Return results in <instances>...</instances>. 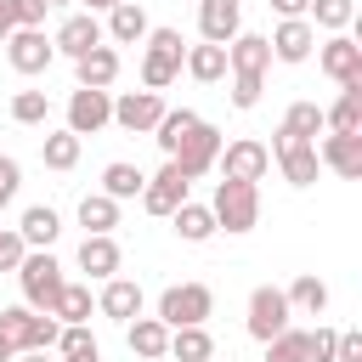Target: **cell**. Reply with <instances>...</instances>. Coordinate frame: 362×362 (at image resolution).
Returning a JSON list of instances; mask_svg holds the SVG:
<instances>
[{
	"label": "cell",
	"instance_id": "1",
	"mask_svg": "<svg viewBox=\"0 0 362 362\" xmlns=\"http://www.w3.org/2000/svg\"><path fill=\"white\" fill-rule=\"evenodd\" d=\"M147 51H141V90H170L175 85V74H181V57H187V40H181V28H147V40H141Z\"/></svg>",
	"mask_w": 362,
	"mask_h": 362
},
{
	"label": "cell",
	"instance_id": "2",
	"mask_svg": "<svg viewBox=\"0 0 362 362\" xmlns=\"http://www.w3.org/2000/svg\"><path fill=\"white\" fill-rule=\"evenodd\" d=\"M209 215H215V232H255L260 226V187L249 181H215V198H209Z\"/></svg>",
	"mask_w": 362,
	"mask_h": 362
},
{
	"label": "cell",
	"instance_id": "3",
	"mask_svg": "<svg viewBox=\"0 0 362 362\" xmlns=\"http://www.w3.org/2000/svg\"><path fill=\"white\" fill-rule=\"evenodd\" d=\"M17 283H23V305L28 311H45L51 317V305H57V294H62V266H57V255L51 249H28L23 255V266H17Z\"/></svg>",
	"mask_w": 362,
	"mask_h": 362
},
{
	"label": "cell",
	"instance_id": "4",
	"mask_svg": "<svg viewBox=\"0 0 362 362\" xmlns=\"http://www.w3.org/2000/svg\"><path fill=\"white\" fill-rule=\"evenodd\" d=\"M57 334H62V322H57V317L28 311V305H0V339H11V351H17V356H23V351H51V345H57Z\"/></svg>",
	"mask_w": 362,
	"mask_h": 362
},
{
	"label": "cell",
	"instance_id": "5",
	"mask_svg": "<svg viewBox=\"0 0 362 362\" xmlns=\"http://www.w3.org/2000/svg\"><path fill=\"white\" fill-rule=\"evenodd\" d=\"M209 311H215L209 283H170V288L158 294V322H164V328H204Z\"/></svg>",
	"mask_w": 362,
	"mask_h": 362
},
{
	"label": "cell",
	"instance_id": "6",
	"mask_svg": "<svg viewBox=\"0 0 362 362\" xmlns=\"http://www.w3.org/2000/svg\"><path fill=\"white\" fill-rule=\"evenodd\" d=\"M221 141H226V136H221V130H215L209 119H198V124H192V130H187V136L175 141L170 164H175V170H181L187 181H198V175H209V170H215V158H221Z\"/></svg>",
	"mask_w": 362,
	"mask_h": 362
},
{
	"label": "cell",
	"instance_id": "7",
	"mask_svg": "<svg viewBox=\"0 0 362 362\" xmlns=\"http://www.w3.org/2000/svg\"><path fill=\"white\" fill-rule=\"evenodd\" d=\"M215 170H221V181H266V170H272V153H266V141H255V136H238V141H221V158H215Z\"/></svg>",
	"mask_w": 362,
	"mask_h": 362
},
{
	"label": "cell",
	"instance_id": "8",
	"mask_svg": "<svg viewBox=\"0 0 362 362\" xmlns=\"http://www.w3.org/2000/svg\"><path fill=\"white\" fill-rule=\"evenodd\" d=\"M283 328H294V311H288V300H283V288H272V283H260L255 294H249V334L266 345V339H277Z\"/></svg>",
	"mask_w": 362,
	"mask_h": 362
},
{
	"label": "cell",
	"instance_id": "9",
	"mask_svg": "<svg viewBox=\"0 0 362 362\" xmlns=\"http://www.w3.org/2000/svg\"><path fill=\"white\" fill-rule=\"evenodd\" d=\"M317 68L345 90V85H362V45L351 40V34H328L322 45H317Z\"/></svg>",
	"mask_w": 362,
	"mask_h": 362
},
{
	"label": "cell",
	"instance_id": "10",
	"mask_svg": "<svg viewBox=\"0 0 362 362\" xmlns=\"http://www.w3.org/2000/svg\"><path fill=\"white\" fill-rule=\"evenodd\" d=\"M158 119H164V96L158 90H124V96H113V124L124 136H153Z\"/></svg>",
	"mask_w": 362,
	"mask_h": 362
},
{
	"label": "cell",
	"instance_id": "11",
	"mask_svg": "<svg viewBox=\"0 0 362 362\" xmlns=\"http://www.w3.org/2000/svg\"><path fill=\"white\" fill-rule=\"evenodd\" d=\"M272 158H277V170H283V181L288 187H317V141H288V136H277L272 130V147H266Z\"/></svg>",
	"mask_w": 362,
	"mask_h": 362
},
{
	"label": "cell",
	"instance_id": "12",
	"mask_svg": "<svg viewBox=\"0 0 362 362\" xmlns=\"http://www.w3.org/2000/svg\"><path fill=\"white\" fill-rule=\"evenodd\" d=\"M107 124H113V90H74L68 96V124L62 130H74L85 141V136H96Z\"/></svg>",
	"mask_w": 362,
	"mask_h": 362
},
{
	"label": "cell",
	"instance_id": "13",
	"mask_svg": "<svg viewBox=\"0 0 362 362\" xmlns=\"http://www.w3.org/2000/svg\"><path fill=\"white\" fill-rule=\"evenodd\" d=\"M187 187H192V181L164 158V170H158V175H147V187H141V209H147V215H158V221H170V215L187 204Z\"/></svg>",
	"mask_w": 362,
	"mask_h": 362
},
{
	"label": "cell",
	"instance_id": "14",
	"mask_svg": "<svg viewBox=\"0 0 362 362\" xmlns=\"http://www.w3.org/2000/svg\"><path fill=\"white\" fill-rule=\"evenodd\" d=\"M51 45H57V57H85V51H96V45H107L102 40V17L96 11H74V17H62L57 23V34H51Z\"/></svg>",
	"mask_w": 362,
	"mask_h": 362
},
{
	"label": "cell",
	"instance_id": "15",
	"mask_svg": "<svg viewBox=\"0 0 362 362\" xmlns=\"http://www.w3.org/2000/svg\"><path fill=\"white\" fill-rule=\"evenodd\" d=\"M6 62H11L17 74H45V68L57 62V45L45 40V28H11V40H6Z\"/></svg>",
	"mask_w": 362,
	"mask_h": 362
},
{
	"label": "cell",
	"instance_id": "16",
	"mask_svg": "<svg viewBox=\"0 0 362 362\" xmlns=\"http://www.w3.org/2000/svg\"><path fill=\"white\" fill-rule=\"evenodd\" d=\"M198 34L204 45H232L243 34V0H198Z\"/></svg>",
	"mask_w": 362,
	"mask_h": 362
},
{
	"label": "cell",
	"instance_id": "17",
	"mask_svg": "<svg viewBox=\"0 0 362 362\" xmlns=\"http://www.w3.org/2000/svg\"><path fill=\"white\" fill-rule=\"evenodd\" d=\"M266 45H272L277 62H305V57L317 51V28H311L305 17H283V23L266 34Z\"/></svg>",
	"mask_w": 362,
	"mask_h": 362
},
{
	"label": "cell",
	"instance_id": "18",
	"mask_svg": "<svg viewBox=\"0 0 362 362\" xmlns=\"http://www.w3.org/2000/svg\"><path fill=\"white\" fill-rule=\"evenodd\" d=\"M141 283L136 277H107L102 288H96V311L102 317H113V322H130V317H141Z\"/></svg>",
	"mask_w": 362,
	"mask_h": 362
},
{
	"label": "cell",
	"instance_id": "19",
	"mask_svg": "<svg viewBox=\"0 0 362 362\" xmlns=\"http://www.w3.org/2000/svg\"><path fill=\"white\" fill-rule=\"evenodd\" d=\"M147 11H141V0H119L113 11H107V23H102V40L107 45H141L147 40Z\"/></svg>",
	"mask_w": 362,
	"mask_h": 362
},
{
	"label": "cell",
	"instance_id": "20",
	"mask_svg": "<svg viewBox=\"0 0 362 362\" xmlns=\"http://www.w3.org/2000/svg\"><path fill=\"white\" fill-rule=\"evenodd\" d=\"M317 164L345 175V181H356L362 175V136H322L317 141Z\"/></svg>",
	"mask_w": 362,
	"mask_h": 362
},
{
	"label": "cell",
	"instance_id": "21",
	"mask_svg": "<svg viewBox=\"0 0 362 362\" xmlns=\"http://www.w3.org/2000/svg\"><path fill=\"white\" fill-rule=\"evenodd\" d=\"M124 345L141 356V362H164L170 356V328L158 317H130L124 322Z\"/></svg>",
	"mask_w": 362,
	"mask_h": 362
},
{
	"label": "cell",
	"instance_id": "22",
	"mask_svg": "<svg viewBox=\"0 0 362 362\" xmlns=\"http://www.w3.org/2000/svg\"><path fill=\"white\" fill-rule=\"evenodd\" d=\"M119 266H124V249H119L113 238H85V243H79V272H85L90 283L119 277Z\"/></svg>",
	"mask_w": 362,
	"mask_h": 362
},
{
	"label": "cell",
	"instance_id": "23",
	"mask_svg": "<svg viewBox=\"0 0 362 362\" xmlns=\"http://www.w3.org/2000/svg\"><path fill=\"white\" fill-rule=\"evenodd\" d=\"M266 68H272L266 34H238V40L226 45V74H260V79H266Z\"/></svg>",
	"mask_w": 362,
	"mask_h": 362
},
{
	"label": "cell",
	"instance_id": "24",
	"mask_svg": "<svg viewBox=\"0 0 362 362\" xmlns=\"http://www.w3.org/2000/svg\"><path fill=\"white\" fill-rule=\"evenodd\" d=\"M74 74H79V90H107L119 79V51L113 45H96V51H85L74 62Z\"/></svg>",
	"mask_w": 362,
	"mask_h": 362
},
{
	"label": "cell",
	"instance_id": "25",
	"mask_svg": "<svg viewBox=\"0 0 362 362\" xmlns=\"http://www.w3.org/2000/svg\"><path fill=\"white\" fill-rule=\"evenodd\" d=\"M322 130L328 136H362V85H345L334 107H322Z\"/></svg>",
	"mask_w": 362,
	"mask_h": 362
},
{
	"label": "cell",
	"instance_id": "26",
	"mask_svg": "<svg viewBox=\"0 0 362 362\" xmlns=\"http://www.w3.org/2000/svg\"><path fill=\"white\" fill-rule=\"evenodd\" d=\"M57 232H62V215H57L51 204H28V209H23V221H17V238H23L28 249H51V243H57Z\"/></svg>",
	"mask_w": 362,
	"mask_h": 362
},
{
	"label": "cell",
	"instance_id": "27",
	"mask_svg": "<svg viewBox=\"0 0 362 362\" xmlns=\"http://www.w3.org/2000/svg\"><path fill=\"white\" fill-rule=\"evenodd\" d=\"M283 300H288L294 317H322V311H328V283H322L317 272H300V277L283 288Z\"/></svg>",
	"mask_w": 362,
	"mask_h": 362
},
{
	"label": "cell",
	"instance_id": "28",
	"mask_svg": "<svg viewBox=\"0 0 362 362\" xmlns=\"http://www.w3.org/2000/svg\"><path fill=\"white\" fill-rule=\"evenodd\" d=\"M79 226H85V238H113L119 204H113L107 192H85V198H79Z\"/></svg>",
	"mask_w": 362,
	"mask_h": 362
},
{
	"label": "cell",
	"instance_id": "29",
	"mask_svg": "<svg viewBox=\"0 0 362 362\" xmlns=\"http://www.w3.org/2000/svg\"><path fill=\"white\" fill-rule=\"evenodd\" d=\"M181 68H187L198 85H221V79H226V45H187Z\"/></svg>",
	"mask_w": 362,
	"mask_h": 362
},
{
	"label": "cell",
	"instance_id": "30",
	"mask_svg": "<svg viewBox=\"0 0 362 362\" xmlns=\"http://www.w3.org/2000/svg\"><path fill=\"white\" fill-rule=\"evenodd\" d=\"M170 226H175L181 243H209V238H215V215H209V204H192V198L170 215Z\"/></svg>",
	"mask_w": 362,
	"mask_h": 362
},
{
	"label": "cell",
	"instance_id": "31",
	"mask_svg": "<svg viewBox=\"0 0 362 362\" xmlns=\"http://www.w3.org/2000/svg\"><path fill=\"white\" fill-rule=\"evenodd\" d=\"M90 311H96V294H90V283H62V294H57L51 317H57L62 328H74V322H90Z\"/></svg>",
	"mask_w": 362,
	"mask_h": 362
},
{
	"label": "cell",
	"instance_id": "32",
	"mask_svg": "<svg viewBox=\"0 0 362 362\" xmlns=\"http://www.w3.org/2000/svg\"><path fill=\"white\" fill-rule=\"evenodd\" d=\"M277 136H288V141H317V136H322V107H317V102H288Z\"/></svg>",
	"mask_w": 362,
	"mask_h": 362
},
{
	"label": "cell",
	"instance_id": "33",
	"mask_svg": "<svg viewBox=\"0 0 362 362\" xmlns=\"http://www.w3.org/2000/svg\"><path fill=\"white\" fill-rule=\"evenodd\" d=\"M141 187H147V175H141L136 164H124V158H113V164L102 170V192H107L113 204H124V198H141Z\"/></svg>",
	"mask_w": 362,
	"mask_h": 362
},
{
	"label": "cell",
	"instance_id": "34",
	"mask_svg": "<svg viewBox=\"0 0 362 362\" xmlns=\"http://www.w3.org/2000/svg\"><path fill=\"white\" fill-rule=\"evenodd\" d=\"M170 356L175 362H215L209 328H170Z\"/></svg>",
	"mask_w": 362,
	"mask_h": 362
},
{
	"label": "cell",
	"instance_id": "35",
	"mask_svg": "<svg viewBox=\"0 0 362 362\" xmlns=\"http://www.w3.org/2000/svg\"><path fill=\"white\" fill-rule=\"evenodd\" d=\"M351 17H356V0H311V11H305V23L322 34H345Z\"/></svg>",
	"mask_w": 362,
	"mask_h": 362
},
{
	"label": "cell",
	"instance_id": "36",
	"mask_svg": "<svg viewBox=\"0 0 362 362\" xmlns=\"http://www.w3.org/2000/svg\"><path fill=\"white\" fill-rule=\"evenodd\" d=\"M79 147H85V141H79L74 130H51V136L40 141V158H45V170H74V164H79Z\"/></svg>",
	"mask_w": 362,
	"mask_h": 362
},
{
	"label": "cell",
	"instance_id": "37",
	"mask_svg": "<svg viewBox=\"0 0 362 362\" xmlns=\"http://www.w3.org/2000/svg\"><path fill=\"white\" fill-rule=\"evenodd\" d=\"M11 119L17 124H45L51 119V96L45 90H11Z\"/></svg>",
	"mask_w": 362,
	"mask_h": 362
},
{
	"label": "cell",
	"instance_id": "38",
	"mask_svg": "<svg viewBox=\"0 0 362 362\" xmlns=\"http://www.w3.org/2000/svg\"><path fill=\"white\" fill-rule=\"evenodd\" d=\"M266 362H305V328H283L277 339H266Z\"/></svg>",
	"mask_w": 362,
	"mask_h": 362
},
{
	"label": "cell",
	"instance_id": "39",
	"mask_svg": "<svg viewBox=\"0 0 362 362\" xmlns=\"http://www.w3.org/2000/svg\"><path fill=\"white\" fill-rule=\"evenodd\" d=\"M51 351H57V356H90V351H96V334H90V322H74V328H62Z\"/></svg>",
	"mask_w": 362,
	"mask_h": 362
},
{
	"label": "cell",
	"instance_id": "40",
	"mask_svg": "<svg viewBox=\"0 0 362 362\" xmlns=\"http://www.w3.org/2000/svg\"><path fill=\"white\" fill-rule=\"evenodd\" d=\"M334 339H339V328H305V362H334Z\"/></svg>",
	"mask_w": 362,
	"mask_h": 362
},
{
	"label": "cell",
	"instance_id": "41",
	"mask_svg": "<svg viewBox=\"0 0 362 362\" xmlns=\"http://www.w3.org/2000/svg\"><path fill=\"white\" fill-rule=\"evenodd\" d=\"M260 90H266V79H260V74H232V107H243V113H249V107L260 102Z\"/></svg>",
	"mask_w": 362,
	"mask_h": 362
},
{
	"label": "cell",
	"instance_id": "42",
	"mask_svg": "<svg viewBox=\"0 0 362 362\" xmlns=\"http://www.w3.org/2000/svg\"><path fill=\"white\" fill-rule=\"evenodd\" d=\"M6 6H11V23L17 28H45V11H51L45 0H6Z\"/></svg>",
	"mask_w": 362,
	"mask_h": 362
},
{
	"label": "cell",
	"instance_id": "43",
	"mask_svg": "<svg viewBox=\"0 0 362 362\" xmlns=\"http://www.w3.org/2000/svg\"><path fill=\"white\" fill-rule=\"evenodd\" d=\"M23 255H28V243H23L17 232H0V272H17Z\"/></svg>",
	"mask_w": 362,
	"mask_h": 362
},
{
	"label": "cell",
	"instance_id": "44",
	"mask_svg": "<svg viewBox=\"0 0 362 362\" xmlns=\"http://www.w3.org/2000/svg\"><path fill=\"white\" fill-rule=\"evenodd\" d=\"M334 362H362V328H345L334 339Z\"/></svg>",
	"mask_w": 362,
	"mask_h": 362
},
{
	"label": "cell",
	"instance_id": "45",
	"mask_svg": "<svg viewBox=\"0 0 362 362\" xmlns=\"http://www.w3.org/2000/svg\"><path fill=\"white\" fill-rule=\"evenodd\" d=\"M17 187H23V164L11 153H0V198H17Z\"/></svg>",
	"mask_w": 362,
	"mask_h": 362
},
{
	"label": "cell",
	"instance_id": "46",
	"mask_svg": "<svg viewBox=\"0 0 362 362\" xmlns=\"http://www.w3.org/2000/svg\"><path fill=\"white\" fill-rule=\"evenodd\" d=\"M266 6L277 11V23H283V17H305V11H311V0H266Z\"/></svg>",
	"mask_w": 362,
	"mask_h": 362
},
{
	"label": "cell",
	"instance_id": "47",
	"mask_svg": "<svg viewBox=\"0 0 362 362\" xmlns=\"http://www.w3.org/2000/svg\"><path fill=\"white\" fill-rule=\"evenodd\" d=\"M11 28H17V23H11V6H6V0H0V45H6V40H11Z\"/></svg>",
	"mask_w": 362,
	"mask_h": 362
},
{
	"label": "cell",
	"instance_id": "48",
	"mask_svg": "<svg viewBox=\"0 0 362 362\" xmlns=\"http://www.w3.org/2000/svg\"><path fill=\"white\" fill-rule=\"evenodd\" d=\"M17 362H51V351H23Z\"/></svg>",
	"mask_w": 362,
	"mask_h": 362
},
{
	"label": "cell",
	"instance_id": "49",
	"mask_svg": "<svg viewBox=\"0 0 362 362\" xmlns=\"http://www.w3.org/2000/svg\"><path fill=\"white\" fill-rule=\"evenodd\" d=\"M119 0H85V11H113Z\"/></svg>",
	"mask_w": 362,
	"mask_h": 362
},
{
	"label": "cell",
	"instance_id": "50",
	"mask_svg": "<svg viewBox=\"0 0 362 362\" xmlns=\"http://www.w3.org/2000/svg\"><path fill=\"white\" fill-rule=\"evenodd\" d=\"M0 362H17V351H11V339H0Z\"/></svg>",
	"mask_w": 362,
	"mask_h": 362
},
{
	"label": "cell",
	"instance_id": "51",
	"mask_svg": "<svg viewBox=\"0 0 362 362\" xmlns=\"http://www.w3.org/2000/svg\"><path fill=\"white\" fill-rule=\"evenodd\" d=\"M62 362H102V351H90V356H62Z\"/></svg>",
	"mask_w": 362,
	"mask_h": 362
},
{
	"label": "cell",
	"instance_id": "52",
	"mask_svg": "<svg viewBox=\"0 0 362 362\" xmlns=\"http://www.w3.org/2000/svg\"><path fill=\"white\" fill-rule=\"evenodd\" d=\"M45 6H68V0H45Z\"/></svg>",
	"mask_w": 362,
	"mask_h": 362
},
{
	"label": "cell",
	"instance_id": "53",
	"mask_svg": "<svg viewBox=\"0 0 362 362\" xmlns=\"http://www.w3.org/2000/svg\"><path fill=\"white\" fill-rule=\"evenodd\" d=\"M6 204H11V198H0V209H6Z\"/></svg>",
	"mask_w": 362,
	"mask_h": 362
}]
</instances>
